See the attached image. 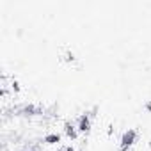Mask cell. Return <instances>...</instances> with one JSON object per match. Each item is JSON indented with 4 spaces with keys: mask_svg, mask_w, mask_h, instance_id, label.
<instances>
[{
    "mask_svg": "<svg viewBox=\"0 0 151 151\" xmlns=\"http://www.w3.org/2000/svg\"><path fill=\"white\" fill-rule=\"evenodd\" d=\"M135 140H137V132L132 130V128H128L123 133V137H121V151H128L135 144Z\"/></svg>",
    "mask_w": 151,
    "mask_h": 151,
    "instance_id": "1",
    "label": "cell"
},
{
    "mask_svg": "<svg viewBox=\"0 0 151 151\" xmlns=\"http://www.w3.org/2000/svg\"><path fill=\"white\" fill-rule=\"evenodd\" d=\"M77 130H78V133H89V132H91V116H89L87 112L78 117V121H77Z\"/></svg>",
    "mask_w": 151,
    "mask_h": 151,
    "instance_id": "2",
    "label": "cell"
},
{
    "mask_svg": "<svg viewBox=\"0 0 151 151\" xmlns=\"http://www.w3.org/2000/svg\"><path fill=\"white\" fill-rule=\"evenodd\" d=\"M20 114H23V116H41L43 114V109L41 107H37V105H23L20 110H18Z\"/></svg>",
    "mask_w": 151,
    "mask_h": 151,
    "instance_id": "3",
    "label": "cell"
},
{
    "mask_svg": "<svg viewBox=\"0 0 151 151\" xmlns=\"http://www.w3.org/2000/svg\"><path fill=\"white\" fill-rule=\"evenodd\" d=\"M64 133H66L71 140H75V139L78 137V130H77V126L71 124V123H64Z\"/></svg>",
    "mask_w": 151,
    "mask_h": 151,
    "instance_id": "4",
    "label": "cell"
},
{
    "mask_svg": "<svg viewBox=\"0 0 151 151\" xmlns=\"http://www.w3.org/2000/svg\"><path fill=\"white\" fill-rule=\"evenodd\" d=\"M43 140H45L46 144H59V142H60V135H59V133H46Z\"/></svg>",
    "mask_w": 151,
    "mask_h": 151,
    "instance_id": "5",
    "label": "cell"
},
{
    "mask_svg": "<svg viewBox=\"0 0 151 151\" xmlns=\"http://www.w3.org/2000/svg\"><path fill=\"white\" fill-rule=\"evenodd\" d=\"M11 87H13V91H14V93H20V84H18L16 80H13V84H11Z\"/></svg>",
    "mask_w": 151,
    "mask_h": 151,
    "instance_id": "6",
    "label": "cell"
},
{
    "mask_svg": "<svg viewBox=\"0 0 151 151\" xmlns=\"http://www.w3.org/2000/svg\"><path fill=\"white\" fill-rule=\"evenodd\" d=\"M64 60H68V62H73V60H75L73 53H66V59H64Z\"/></svg>",
    "mask_w": 151,
    "mask_h": 151,
    "instance_id": "7",
    "label": "cell"
},
{
    "mask_svg": "<svg viewBox=\"0 0 151 151\" xmlns=\"http://www.w3.org/2000/svg\"><path fill=\"white\" fill-rule=\"evenodd\" d=\"M64 151H75V149H73L71 146H66V147H64Z\"/></svg>",
    "mask_w": 151,
    "mask_h": 151,
    "instance_id": "8",
    "label": "cell"
},
{
    "mask_svg": "<svg viewBox=\"0 0 151 151\" xmlns=\"http://www.w3.org/2000/svg\"><path fill=\"white\" fill-rule=\"evenodd\" d=\"M146 109H147V110H151V101H149V103H146Z\"/></svg>",
    "mask_w": 151,
    "mask_h": 151,
    "instance_id": "9",
    "label": "cell"
}]
</instances>
